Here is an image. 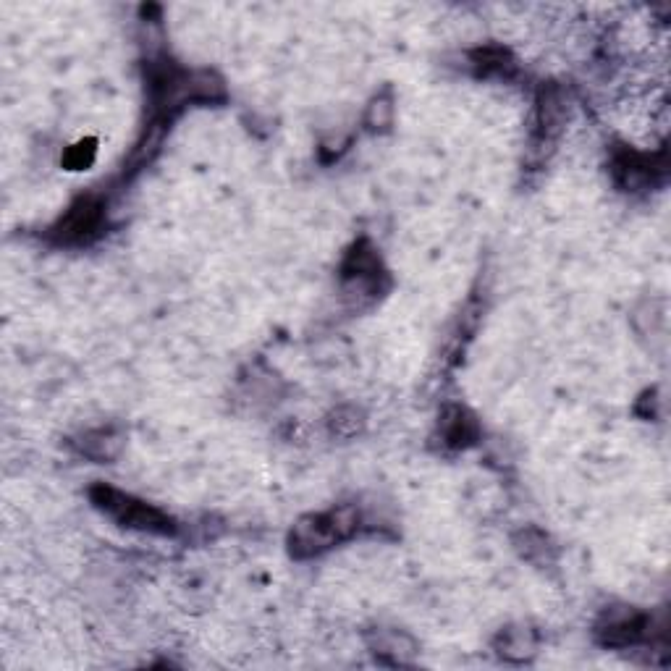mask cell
<instances>
[{
  "label": "cell",
  "mask_w": 671,
  "mask_h": 671,
  "mask_svg": "<svg viewBox=\"0 0 671 671\" xmlns=\"http://www.w3.org/2000/svg\"><path fill=\"white\" fill-rule=\"evenodd\" d=\"M100 223H103V205L92 197H84L79 200L69 213L63 215L61 223H58L56 229V239L63 244H79L87 242L92 234H97L100 229Z\"/></svg>",
  "instance_id": "obj_4"
},
{
  "label": "cell",
  "mask_w": 671,
  "mask_h": 671,
  "mask_svg": "<svg viewBox=\"0 0 671 671\" xmlns=\"http://www.w3.org/2000/svg\"><path fill=\"white\" fill-rule=\"evenodd\" d=\"M648 632V619L635 609H609L601 616V622L595 627V635L603 645H614V648H624V645H635L637 640H643Z\"/></svg>",
  "instance_id": "obj_3"
},
{
  "label": "cell",
  "mask_w": 671,
  "mask_h": 671,
  "mask_svg": "<svg viewBox=\"0 0 671 671\" xmlns=\"http://www.w3.org/2000/svg\"><path fill=\"white\" fill-rule=\"evenodd\" d=\"M475 63H478L483 74H491V71H496V74H506L509 69H514L509 53L501 48L478 50V53H475Z\"/></svg>",
  "instance_id": "obj_10"
},
{
  "label": "cell",
  "mask_w": 671,
  "mask_h": 671,
  "mask_svg": "<svg viewBox=\"0 0 671 671\" xmlns=\"http://www.w3.org/2000/svg\"><path fill=\"white\" fill-rule=\"evenodd\" d=\"M331 428H333V433H336V436H354V433L362 428V415L352 407L339 409V412L333 415Z\"/></svg>",
  "instance_id": "obj_11"
},
{
  "label": "cell",
  "mask_w": 671,
  "mask_h": 671,
  "mask_svg": "<svg viewBox=\"0 0 671 671\" xmlns=\"http://www.w3.org/2000/svg\"><path fill=\"white\" fill-rule=\"evenodd\" d=\"M656 171H664V168H653V158L640 153H619L614 158V176L616 181L622 184L624 189H643L648 187L656 176Z\"/></svg>",
  "instance_id": "obj_5"
},
{
  "label": "cell",
  "mask_w": 671,
  "mask_h": 671,
  "mask_svg": "<svg viewBox=\"0 0 671 671\" xmlns=\"http://www.w3.org/2000/svg\"><path fill=\"white\" fill-rule=\"evenodd\" d=\"M394 121V105H391V100H386V97H378V100H373V105L367 108V124H370V129H386L388 124Z\"/></svg>",
  "instance_id": "obj_12"
},
{
  "label": "cell",
  "mask_w": 671,
  "mask_h": 671,
  "mask_svg": "<svg viewBox=\"0 0 671 671\" xmlns=\"http://www.w3.org/2000/svg\"><path fill=\"white\" fill-rule=\"evenodd\" d=\"M357 525H360V514L354 506H339V509L323 514H307L291 530V554L297 559L323 554L344 538H349L357 530Z\"/></svg>",
  "instance_id": "obj_1"
},
{
  "label": "cell",
  "mask_w": 671,
  "mask_h": 671,
  "mask_svg": "<svg viewBox=\"0 0 671 671\" xmlns=\"http://www.w3.org/2000/svg\"><path fill=\"white\" fill-rule=\"evenodd\" d=\"M533 653V640H530V635L525 630L506 632V637L501 640V656L512 658V661H525Z\"/></svg>",
  "instance_id": "obj_9"
},
{
  "label": "cell",
  "mask_w": 671,
  "mask_h": 671,
  "mask_svg": "<svg viewBox=\"0 0 671 671\" xmlns=\"http://www.w3.org/2000/svg\"><path fill=\"white\" fill-rule=\"evenodd\" d=\"M564 118H567V108H564V95H561L556 87H548V90L540 92L538 97V111H535V132L540 134L543 142L548 139H554L559 134L561 124H564Z\"/></svg>",
  "instance_id": "obj_7"
},
{
  "label": "cell",
  "mask_w": 671,
  "mask_h": 671,
  "mask_svg": "<svg viewBox=\"0 0 671 671\" xmlns=\"http://www.w3.org/2000/svg\"><path fill=\"white\" fill-rule=\"evenodd\" d=\"M95 160V139H87V142H79L77 147H71L69 155H66V166L71 171H79V168L90 166Z\"/></svg>",
  "instance_id": "obj_13"
},
{
  "label": "cell",
  "mask_w": 671,
  "mask_h": 671,
  "mask_svg": "<svg viewBox=\"0 0 671 671\" xmlns=\"http://www.w3.org/2000/svg\"><path fill=\"white\" fill-rule=\"evenodd\" d=\"M124 446V438L118 436L116 430H92L82 438V454L97 462H108V459H116L118 451Z\"/></svg>",
  "instance_id": "obj_8"
},
{
  "label": "cell",
  "mask_w": 671,
  "mask_h": 671,
  "mask_svg": "<svg viewBox=\"0 0 671 671\" xmlns=\"http://www.w3.org/2000/svg\"><path fill=\"white\" fill-rule=\"evenodd\" d=\"M92 501H95L105 514H111L116 522H121L124 527H132V530H142V533H155V535L173 533V519L168 517V514H163L160 509H155V506L145 504V501L134 499V496H126V493L121 491L97 485V488H92Z\"/></svg>",
  "instance_id": "obj_2"
},
{
  "label": "cell",
  "mask_w": 671,
  "mask_h": 671,
  "mask_svg": "<svg viewBox=\"0 0 671 671\" xmlns=\"http://www.w3.org/2000/svg\"><path fill=\"white\" fill-rule=\"evenodd\" d=\"M441 436L443 443L451 446V449H464V446H470V443L478 441L480 436L478 420H475L464 407H449L443 412Z\"/></svg>",
  "instance_id": "obj_6"
}]
</instances>
